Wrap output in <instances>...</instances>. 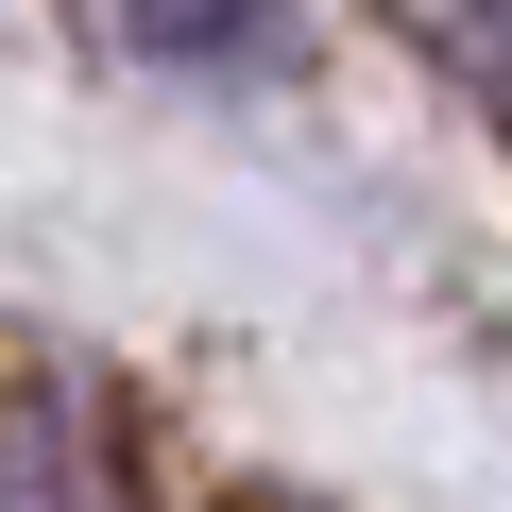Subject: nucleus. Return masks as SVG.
Returning a JSON list of instances; mask_svg holds the SVG:
<instances>
[{
    "instance_id": "nucleus-1",
    "label": "nucleus",
    "mask_w": 512,
    "mask_h": 512,
    "mask_svg": "<svg viewBox=\"0 0 512 512\" xmlns=\"http://www.w3.org/2000/svg\"><path fill=\"white\" fill-rule=\"evenodd\" d=\"M86 18H103L120 52H171V69H256L291 0H86Z\"/></svg>"
}]
</instances>
